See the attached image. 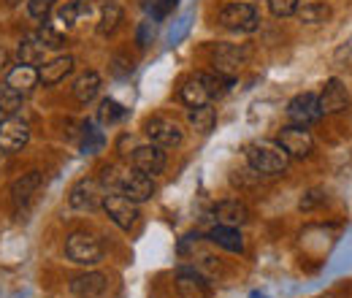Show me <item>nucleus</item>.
I'll return each mask as SVG.
<instances>
[{
	"mask_svg": "<svg viewBox=\"0 0 352 298\" xmlns=\"http://www.w3.org/2000/svg\"><path fill=\"white\" fill-rule=\"evenodd\" d=\"M106 3H111V0H106Z\"/></svg>",
	"mask_w": 352,
	"mask_h": 298,
	"instance_id": "4c0bfd02",
	"label": "nucleus"
},
{
	"mask_svg": "<svg viewBox=\"0 0 352 298\" xmlns=\"http://www.w3.org/2000/svg\"><path fill=\"white\" fill-rule=\"evenodd\" d=\"M214 217L220 225H228V228H239L250 220V209L247 204H241L239 198H228V201H220L214 206Z\"/></svg>",
	"mask_w": 352,
	"mask_h": 298,
	"instance_id": "dca6fc26",
	"label": "nucleus"
},
{
	"mask_svg": "<svg viewBox=\"0 0 352 298\" xmlns=\"http://www.w3.org/2000/svg\"><path fill=\"white\" fill-rule=\"evenodd\" d=\"M247 163L258 173H285L290 158L274 141H255V144L247 147Z\"/></svg>",
	"mask_w": 352,
	"mask_h": 298,
	"instance_id": "f03ea898",
	"label": "nucleus"
},
{
	"mask_svg": "<svg viewBox=\"0 0 352 298\" xmlns=\"http://www.w3.org/2000/svg\"><path fill=\"white\" fill-rule=\"evenodd\" d=\"M298 17H301V22H307V25H320V22H325L328 17H331V8L325 6V3H307L304 8H298Z\"/></svg>",
	"mask_w": 352,
	"mask_h": 298,
	"instance_id": "cd10ccee",
	"label": "nucleus"
},
{
	"mask_svg": "<svg viewBox=\"0 0 352 298\" xmlns=\"http://www.w3.org/2000/svg\"><path fill=\"white\" fill-rule=\"evenodd\" d=\"M71 71H74V57H71V54L54 57V60L44 63V68L38 71V79H41L44 85H60Z\"/></svg>",
	"mask_w": 352,
	"mask_h": 298,
	"instance_id": "f3484780",
	"label": "nucleus"
},
{
	"mask_svg": "<svg viewBox=\"0 0 352 298\" xmlns=\"http://www.w3.org/2000/svg\"><path fill=\"white\" fill-rule=\"evenodd\" d=\"M176 3H179V0H141L144 11H146L152 19H166L176 8Z\"/></svg>",
	"mask_w": 352,
	"mask_h": 298,
	"instance_id": "c85d7f7f",
	"label": "nucleus"
},
{
	"mask_svg": "<svg viewBox=\"0 0 352 298\" xmlns=\"http://www.w3.org/2000/svg\"><path fill=\"white\" fill-rule=\"evenodd\" d=\"M144 130L152 138V144H157V147H179L182 138H184L182 128L176 125L174 120H168V117H152V120H146Z\"/></svg>",
	"mask_w": 352,
	"mask_h": 298,
	"instance_id": "9d476101",
	"label": "nucleus"
},
{
	"mask_svg": "<svg viewBox=\"0 0 352 298\" xmlns=\"http://www.w3.org/2000/svg\"><path fill=\"white\" fill-rule=\"evenodd\" d=\"M38 82H41V79H38V71H36L33 65L19 63L16 68L8 71V82H6V85H11L14 89H19V92H30Z\"/></svg>",
	"mask_w": 352,
	"mask_h": 298,
	"instance_id": "6ab92c4d",
	"label": "nucleus"
},
{
	"mask_svg": "<svg viewBox=\"0 0 352 298\" xmlns=\"http://www.w3.org/2000/svg\"><path fill=\"white\" fill-rule=\"evenodd\" d=\"M122 22V8L117 3H106L103 8V17H100V25H98V33L100 36H111Z\"/></svg>",
	"mask_w": 352,
	"mask_h": 298,
	"instance_id": "a878e982",
	"label": "nucleus"
},
{
	"mask_svg": "<svg viewBox=\"0 0 352 298\" xmlns=\"http://www.w3.org/2000/svg\"><path fill=\"white\" fill-rule=\"evenodd\" d=\"M265 3L274 17H290L298 11V0H265Z\"/></svg>",
	"mask_w": 352,
	"mask_h": 298,
	"instance_id": "7c9ffc66",
	"label": "nucleus"
},
{
	"mask_svg": "<svg viewBox=\"0 0 352 298\" xmlns=\"http://www.w3.org/2000/svg\"><path fill=\"white\" fill-rule=\"evenodd\" d=\"M220 22L228 30H239V33H252L258 28V11L250 3H228L220 11Z\"/></svg>",
	"mask_w": 352,
	"mask_h": 298,
	"instance_id": "20e7f679",
	"label": "nucleus"
},
{
	"mask_svg": "<svg viewBox=\"0 0 352 298\" xmlns=\"http://www.w3.org/2000/svg\"><path fill=\"white\" fill-rule=\"evenodd\" d=\"M125 114H128V109H125L122 103H117L114 98H106V100L100 103V109H98V123L109 128V125L122 123V120H125Z\"/></svg>",
	"mask_w": 352,
	"mask_h": 298,
	"instance_id": "4be33fe9",
	"label": "nucleus"
},
{
	"mask_svg": "<svg viewBox=\"0 0 352 298\" xmlns=\"http://www.w3.org/2000/svg\"><path fill=\"white\" fill-rule=\"evenodd\" d=\"M65 255L79 266H95L103 260V244L92 233H71L65 242Z\"/></svg>",
	"mask_w": 352,
	"mask_h": 298,
	"instance_id": "7ed1b4c3",
	"label": "nucleus"
},
{
	"mask_svg": "<svg viewBox=\"0 0 352 298\" xmlns=\"http://www.w3.org/2000/svg\"><path fill=\"white\" fill-rule=\"evenodd\" d=\"M320 201H322V195H320V193H309L307 198L301 201V209H311V206H314V204H320Z\"/></svg>",
	"mask_w": 352,
	"mask_h": 298,
	"instance_id": "f704fd0d",
	"label": "nucleus"
},
{
	"mask_svg": "<svg viewBox=\"0 0 352 298\" xmlns=\"http://www.w3.org/2000/svg\"><path fill=\"white\" fill-rule=\"evenodd\" d=\"M317 100H320V111L322 114H339V111L350 109V92L339 79H328Z\"/></svg>",
	"mask_w": 352,
	"mask_h": 298,
	"instance_id": "f8f14e48",
	"label": "nucleus"
},
{
	"mask_svg": "<svg viewBox=\"0 0 352 298\" xmlns=\"http://www.w3.org/2000/svg\"><path fill=\"white\" fill-rule=\"evenodd\" d=\"M103 144H106V138H103V133L100 130H95L92 123H82V152L85 155H95V152H100L103 149Z\"/></svg>",
	"mask_w": 352,
	"mask_h": 298,
	"instance_id": "393cba45",
	"label": "nucleus"
},
{
	"mask_svg": "<svg viewBox=\"0 0 352 298\" xmlns=\"http://www.w3.org/2000/svg\"><path fill=\"white\" fill-rule=\"evenodd\" d=\"M38 41L44 43V46H49V49H60V46L65 43V39H63L57 30H52L49 25H44V28H41V33H38Z\"/></svg>",
	"mask_w": 352,
	"mask_h": 298,
	"instance_id": "2f4dec72",
	"label": "nucleus"
},
{
	"mask_svg": "<svg viewBox=\"0 0 352 298\" xmlns=\"http://www.w3.org/2000/svg\"><path fill=\"white\" fill-rule=\"evenodd\" d=\"M190 125L198 130V133H209V130L214 128V123H217V114H214V109H212V103L209 106H198V109H190Z\"/></svg>",
	"mask_w": 352,
	"mask_h": 298,
	"instance_id": "5701e85b",
	"label": "nucleus"
},
{
	"mask_svg": "<svg viewBox=\"0 0 352 298\" xmlns=\"http://www.w3.org/2000/svg\"><path fill=\"white\" fill-rule=\"evenodd\" d=\"M38 187H41V173L38 171H30V173H25L22 179H16L11 184V195H14L16 204H25V201H30L36 195Z\"/></svg>",
	"mask_w": 352,
	"mask_h": 298,
	"instance_id": "aec40b11",
	"label": "nucleus"
},
{
	"mask_svg": "<svg viewBox=\"0 0 352 298\" xmlns=\"http://www.w3.org/2000/svg\"><path fill=\"white\" fill-rule=\"evenodd\" d=\"M28 138H30V130H28V125H25L22 120L6 117V120L0 123V149L16 152V149H22V147L28 144Z\"/></svg>",
	"mask_w": 352,
	"mask_h": 298,
	"instance_id": "ddd939ff",
	"label": "nucleus"
},
{
	"mask_svg": "<svg viewBox=\"0 0 352 298\" xmlns=\"http://www.w3.org/2000/svg\"><path fill=\"white\" fill-rule=\"evenodd\" d=\"M103 198H106V190H103V184L95 182V179H82V182H76V184L71 187V193H68V204H71L74 209H79V212H92V209H98V206L103 204Z\"/></svg>",
	"mask_w": 352,
	"mask_h": 298,
	"instance_id": "39448f33",
	"label": "nucleus"
},
{
	"mask_svg": "<svg viewBox=\"0 0 352 298\" xmlns=\"http://www.w3.org/2000/svg\"><path fill=\"white\" fill-rule=\"evenodd\" d=\"M320 117H322V111H320V100H317L314 92H301V95H296V98L287 103V120H290L293 125L307 128L311 123H317Z\"/></svg>",
	"mask_w": 352,
	"mask_h": 298,
	"instance_id": "6e6552de",
	"label": "nucleus"
},
{
	"mask_svg": "<svg viewBox=\"0 0 352 298\" xmlns=\"http://www.w3.org/2000/svg\"><path fill=\"white\" fill-rule=\"evenodd\" d=\"M6 65H8V54H6V49L0 46V71H3Z\"/></svg>",
	"mask_w": 352,
	"mask_h": 298,
	"instance_id": "c9c22d12",
	"label": "nucleus"
},
{
	"mask_svg": "<svg viewBox=\"0 0 352 298\" xmlns=\"http://www.w3.org/2000/svg\"><path fill=\"white\" fill-rule=\"evenodd\" d=\"M230 87H233V79H228V76H220V74H195V76H190L182 85V100L190 109L209 106L214 98L225 95Z\"/></svg>",
	"mask_w": 352,
	"mask_h": 298,
	"instance_id": "f257e3e1",
	"label": "nucleus"
},
{
	"mask_svg": "<svg viewBox=\"0 0 352 298\" xmlns=\"http://www.w3.org/2000/svg\"><path fill=\"white\" fill-rule=\"evenodd\" d=\"M79 14H82V3H76V0H71V3H65L60 11H57V19L65 25V28H71V25H76V19H79Z\"/></svg>",
	"mask_w": 352,
	"mask_h": 298,
	"instance_id": "c756f323",
	"label": "nucleus"
},
{
	"mask_svg": "<svg viewBox=\"0 0 352 298\" xmlns=\"http://www.w3.org/2000/svg\"><path fill=\"white\" fill-rule=\"evenodd\" d=\"M44 49L46 46L38 39H25V41L19 43V63H25V65L44 63Z\"/></svg>",
	"mask_w": 352,
	"mask_h": 298,
	"instance_id": "b1692460",
	"label": "nucleus"
},
{
	"mask_svg": "<svg viewBox=\"0 0 352 298\" xmlns=\"http://www.w3.org/2000/svg\"><path fill=\"white\" fill-rule=\"evenodd\" d=\"M100 206L111 217V222L117 228H122V231H131L133 225H135V220H138L135 204H133L131 198H125L122 193H106V198H103Z\"/></svg>",
	"mask_w": 352,
	"mask_h": 298,
	"instance_id": "423d86ee",
	"label": "nucleus"
},
{
	"mask_svg": "<svg viewBox=\"0 0 352 298\" xmlns=\"http://www.w3.org/2000/svg\"><path fill=\"white\" fill-rule=\"evenodd\" d=\"M106 290H109V279L98 271H89V274L71 279V293L76 298H103Z\"/></svg>",
	"mask_w": 352,
	"mask_h": 298,
	"instance_id": "4468645a",
	"label": "nucleus"
},
{
	"mask_svg": "<svg viewBox=\"0 0 352 298\" xmlns=\"http://www.w3.org/2000/svg\"><path fill=\"white\" fill-rule=\"evenodd\" d=\"M276 144L287 152V158H301V160L309 158L311 149H314V138H311V133H309L307 128H301V125H287V128H282Z\"/></svg>",
	"mask_w": 352,
	"mask_h": 298,
	"instance_id": "0eeeda50",
	"label": "nucleus"
},
{
	"mask_svg": "<svg viewBox=\"0 0 352 298\" xmlns=\"http://www.w3.org/2000/svg\"><path fill=\"white\" fill-rule=\"evenodd\" d=\"M0 123H3V111H0Z\"/></svg>",
	"mask_w": 352,
	"mask_h": 298,
	"instance_id": "e433bc0d",
	"label": "nucleus"
},
{
	"mask_svg": "<svg viewBox=\"0 0 352 298\" xmlns=\"http://www.w3.org/2000/svg\"><path fill=\"white\" fill-rule=\"evenodd\" d=\"M176 293L179 298H209V285L204 282V277L192 268H182L176 274Z\"/></svg>",
	"mask_w": 352,
	"mask_h": 298,
	"instance_id": "2eb2a0df",
	"label": "nucleus"
},
{
	"mask_svg": "<svg viewBox=\"0 0 352 298\" xmlns=\"http://www.w3.org/2000/svg\"><path fill=\"white\" fill-rule=\"evenodd\" d=\"M247 63V49L244 46H236V43H220L214 49V71L220 76L233 79Z\"/></svg>",
	"mask_w": 352,
	"mask_h": 298,
	"instance_id": "1a4fd4ad",
	"label": "nucleus"
},
{
	"mask_svg": "<svg viewBox=\"0 0 352 298\" xmlns=\"http://www.w3.org/2000/svg\"><path fill=\"white\" fill-rule=\"evenodd\" d=\"M98 92H100V76H98L95 71L82 74V76L74 82V98H76L79 103H89Z\"/></svg>",
	"mask_w": 352,
	"mask_h": 298,
	"instance_id": "412c9836",
	"label": "nucleus"
},
{
	"mask_svg": "<svg viewBox=\"0 0 352 298\" xmlns=\"http://www.w3.org/2000/svg\"><path fill=\"white\" fill-rule=\"evenodd\" d=\"M133 169L146 173V176H155V173H163L166 169V152L163 147L157 144H144V147H135L131 155Z\"/></svg>",
	"mask_w": 352,
	"mask_h": 298,
	"instance_id": "9b49d317",
	"label": "nucleus"
},
{
	"mask_svg": "<svg viewBox=\"0 0 352 298\" xmlns=\"http://www.w3.org/2000/svg\"><path fill=\"white\" fill-rule=\"evenodd\" d=\"M22 106V92L14 89L11 85H0V111L3 117H14Z\"/></svg>",
	"mask_w": 352,
	"mask_h": 298,
	"instance_id": "bb28decb",
	"label": "nucleus"
},
{
	"mask_svg": "<svg viewBox=\"0 0 352 298\" xmlns=\"http://www.w3.org/2000/svg\"><path fill=\"white\" fill-rule=\"evenodd\" d=\"M28 11H30V17H36V19H46V17L52 14V0H30V3H28Z\"/></svg>",
	"mask_w": 352,
	"mask_h": 298,
	"instance_id": "473e14b6",
	"label": "nucleus"
},
{
	"mask_svg": "<svg viewBox=\"0 0 352 298\" xmlns=\"http://www.w3.org/2000/svg\"><path fill=\"white\" fill-rule=\"evenodd\" d=\"M152 39H155V25H152V19H146L138 25V46H149Z\"/></svg>",
	"mask_w": 352,
	"mask_h": 298,
	"instance_id": "72a5a7b5",
	"label": "nucleus"
},
{
	"mask_svg": "<svg viewBox=\"0 0 352 298\" xmlns=\"http://www.w3.org/2000/svg\"><path fill=\"white\" fill-rule=\"evenodd\" d=\"M209 239H212L217 247L228 250V253H244V242H241V233H239L236 228L214 225V228L209 231Z\"/></svg>",
	"mask_w": 352,
	"mask_h": 298,
	"instance_id": "a211bd4d",
	"label": "nucleus"
}]
</instances>
